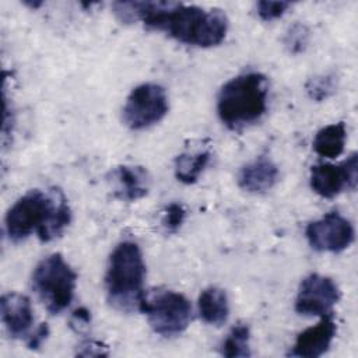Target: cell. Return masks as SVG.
Listing matches in <instances>:
<instances>
[{
    "label": "cell",
    "instance_id": "obj_1",
    "mask_svg": "<svg viewBox=\"0 0 358 358\" xmlns=\"http://www.w3.org/2000/svg\"><path fill=\"white\" fill-rule=\"evenodd\" d=\"M113 13L123 22L140 21L178 42L199 48L220 45L228 31V18L221 10L183 3L117 1L113 3Z\"/></svg>",
    "mask_w": 358,
    "mask_h": 358
},
{
    "label": "cell",
    "instance_id": "obj_2",
    "mask_svg": "<svg viewBox=\"0 0 358 358\" xmlns=\"http://www.w3.org/2000/svg\"><path fill=\"white\" fill-rule=\"evenodd\" d=\"M71 221V210L59 189H32L21 196L6 214V232L14 242L34 232L49 242L64 232Z\"/></svg>",
    "mask_w": 358,
    "mask_h": 358
},
{
    "label": "cell",
    "instance_id": "obj_3",
    "mask_svg": "<svg viewBox=\"0 0 358 358\" xmlns=\"http://www.w3.org/2000/svg\"><path fill=\"white\" fill-rule=\"evenodd\" d=\"M145 263L136 242L123 241L109 256L105 287L109 303L122 312L140 310L144 301Z\"/></svg>",
    "mask_w": 358,
    "mask_h": 358
},
{
    "label": "cell",
    "instance_id": "obj_4",
    "mask_svg": "<svg viewBox=\"0 0 358 358\" xmlns=\"http://www.w3.org/2000/svg\"><path fill=\"white\" fill-rule=\"evenodd\" d=\"M267 78L257 71L242 73L227 81L217 96L220 120L239 130L262 119L267 110Z\"/></svg>",
    "mask_w": 358,
    "mask_h": 358
},
{
    "label": "cell",
    "instance_id": "obj_5",
    "mask_svg": "<svg viewBox=\"0 0 358 358\" xmlns=\"http://www.w3.org/2000/svg\"><path fill=\"white\" fill-rule=\"evenodd\" d=\"M76 285L77 274L60 253L42 259L32 273V288L52 315L70 306Z\"/></svg>",
    "mask_w": 358,
    "mask_h": 358
},
{
    "label": "cell",
    "instance_id": "obj_6",
    "mask_svg": "<svg viewBox=\"0 0 358 358\" xmlns=\"http://www.w3.org/2000/svg\"><path fill=\"white\" fill-rule=\"evenodd\" d=\"M140 310L145 313L152 330L165 337L185 331L192 319L190 302L175 291H159L144 296Z\"/></svg>",
    "mask_w": 358,
    "mask_h": 358
},
{
    "label": "cell",
    "instance_id": "obj_7",
    "mask_svg": "<svg viewBox=\"0 0 358 358\" xmlns=\"http://www.w3.org/2000/svg\"><path fill=\"white\" fill-rule=\"evenodd\" d=\"M168 109L165 88L155 83H144L129 94L123 108V120L130 129L143 130L161 122Z\"/></svg>",
    "mask_w": 358,
    "mask_h": 358
},
{
    "label": "cell",
    "instance_id": "obj_8",
    "mask_svg": "<svg viewBox=\"0 0 358 358\" xmlns=\"http://www.w3.org/2000/svg\"><path fill=\"white\" fill-rule=\"evenodd\" d=\"M305 236L312 249L317 252L340 253L354 241L352 224L337 211L312 221L305 229Z\"/></svg>",
    "mask_w": 358,
    "mask_h": 358
},
{
    "label": "cell",
    "instance_id": "obj_9",
    "mask_svg": "<svg viewBox=\"0 0 358 358\" xmlns=\"http://www.w3.org/2000/svg\"><path fill=\"white\" fill-rule=\"evenodd\" d=\"M312 190L324 199H333L343 190L357 187L358 182V158L352 152L345 161L338 165L316 164L310 168L309 176Z\"/></svg>",
    "mask_w": 358,
    "mask_h": 358
},
{
    "label": "cell",
    "instance_id": "obj_10",
    "mask_svg": "<svg viewBox=\"0 0 358 358\" xmlns=\"http://www.w3.org/2000/svg\"><path fill=\"white\" fill-rule=\"evenodd\" d=\"M340 299L337 284L326 275L313 273L305 277L299 285L295 310L303 316L329 315Z\"/></svg>",
    "mask_w": 358,
    "mask_h": 358
},
{
    "label": "cell",
    "instance_id": "obj_11",
    "mask_svg": "<svg viewBox=\"0 0 358 358\" xmlns=\"http://www.w3.org/2000/svg\"><path fill=\"white\" fill-rule=\"evenodd\" d=\"M336 323L331 313L322 316L320 322L312 327H308L298 334L292 348L289 350V357L298 358H317L322 357L331 345L336 336Z\"/></svg>",
    "mask_w": 358,
    "mask_h": 358
},
{
    "label": "cell",
    "instance_id": "obj_12",
    "mask_svg": "<svg viewBox=\"0 0 358 358\" xmlns=\"http://www.w3.org/2000/svg\"><path fill=\"white\" fill-rule=\"evenodd\" d=\"M0 315L11 337H28L34 324V310L28 296L18 292L4 294L0 299Z\"/></svg>",
    "mask_w": 358,
    "mask_h": 358
},
{
    "label": "cell",
    "instance_id": "obj_13",
    "mask_svg": "<svg viewBox=\"0 0 358 358\" xmlns=\"http://www.w3.org/2000/svg\"><path fill=\"white\" fill-rule=\"evenodd\" d=\"M277 165L266 157L243 165L238 173V185L248 193L262 194L268 192L278 180Z\"/></svg>",
    "mask_w": 358,
    "mask_h": 358
},
{
    "label": "cell",
    "instance_id": "obj_14",
    "mask_svg": "<svg viewBox=\"0 0 358 358\" xmlns=\"http://www.w3.org/2000/svg\"><path fill=\"white\" fill-rule=\"evenodd\" d=\"M116 196L126 201H136L150 190V175L138 165H122L113 172Z\"/></svg>",
    "mask_w": 358,
    "mask_h": 358
},
{
    "label": "cell",
    "instance_id": "obj_15",
    "mask_svg": "<svg viewBox=\"0 0 358 358\" xmlns=\"http://www.w3.org/2000/svg\"><path fill=\"white\" fill-rule=\"evenodd\" d=\"M199 313L203 322L214 326L222 324L229 315V302L224 289L208 287L199 295Z\"/></svg>",
    "mask_w": 358,
    "mask_h": 358
},
{
    "label": "cell",
    "instance_id": "obj_16",
    "mask_svg": "<svg viewBox=\"0 0 358 358\" xmlns=\"http://www.w3.org/2000/svg\"><path fill=\"white\" fill-rule=\"evenodd\" d=\"M347 140V129L343 122L331 123L322 127L313 138V150L323 158H337L343 154Z\"/></svg>",
    "mask_w": 358,
    "mask_h": 358
},
{
    "label": "cell",
    "instance_id": "obj_17",
    "mask_svg": "<svg viewBox=\"0 0 358 358\" xmlns=\"http://www.w3.org/2000/svg\"><path fill=\"white\" fill-rule=\"evenodd\" d=\"M211 158L210 151L183 152L175 159V176L185 185L197 182L201 172L206 169Z\"/></svg>",
    "mask_w": 358,
    "mask_h": 358
},
{
    "label": "cell",
    "instance_id": "obj_18",
    "mask_svg": "<svg viewBox=\"0 0 358 358\" xmlns=\"http://www.w3.org/2000/svg\"><path fill=\"white\" fill-rule=\"evenodd\" d=\"M250 330L248 324L238 323L231 329L221 345V354L228 358H241L250 355Z\"/></svg>",
    "mask_w": 358,
    "mask_h": 358
},
{
    "label": "cell",
    "instance_id": "obj_19",
    "mask_svg": "<svg viewBox=\"0 0 358 358\" xmlns=\"http://www.w3.org/2000/svg\"><path fill=\"white\" fill-rule=\"evenodd\" d=\"M336 88V80L331 74H322L315 76L308 80L306 91L309 96L315 101H323L333 94Z\"/></svg>",
    "mask_w": 358,
    "mask_h": 358
},
{
    "label": "cell",
    "instance_id": "obj_20",
    "mask_svg": "<svg viewBox=\"0 0 358 358\" xmlns=\"http://www.w3.org/2000/svg\"><path fill=\"white\" fill-rule=\"evenodd\" d=\"M309 43V29L303 24H294L285 34L284 45L291 53H301Z\"/></svg>",
    "mask_w": 358,
    "mask_h": 358
},
{
    "label": "cell",
    "instance_id": "obj_21",
    "mask_svg": "<svg viewBox=\"0 0 358 358\" xmlns=\"http://www.w3.org/2000/svg\"><path fill=\"white\" fill-rule=\"evenodd\" d=\"M186 218V210L180 203H171L166 206L162 214V227L165 228L166 232L175 234L179 231L182 224L185 222Z\"/></svg>",
    "mask_w": 358,
    "mask_h": 358
},
{
    "label": "cell",
    "instance_id": "obj_22",
    "mask_svg": "<svg viewBox=\"0 0 358 358\" xmlns=\"http://www.w3.org/2000/svg\"><path fill=\"white\" fill-rule=\"evenodd\" d=\"M291 3L289 1H268L263 0L256 4L257 14L264 21H271L275 18H280L288 8Z\"/></svg>",
    "mask_w": 358,
    "mask_h": 358
},
{
    "label": "cell",
    "instance_id": "obj_23",
    "mask_svg": "<svg viewBox=\"0 0 358 358\" xmlns=\"http://www.w3.org/2000/svg\"><path fill=\"white\" fill-rule=\"evenodd\" d=\"M48 334H49V327H48V324H46V323L39 324V326L36 327V330H35L32 334H29L28 338H27V345H28V348H31V350L39 348V347L42 345V343L46 340Z\"/></svg>",
    "mask_w": 358,
    "mask_h": 358
},
{
    "label": "cell",
    "instance_id": "obj_24",
    "mask_svg": "<svg viewBox=\"0 0 358 358\" xmlns=\"http://www.w3.org/2000/svg\"><path fill=\"white\" fill-rule=\"evenodd\" d=\"M105 347L101 343L96 341H87L85 344L81 345V350L77 352L78 355L84 357H92V355H108V351L103 350Z\"/></svg>",
    "mask_w": 358,
    "mask_h": 358
},
{
    "label": "cell",
    "instance_id": "obj_25",
    "mask_svg": "<svg viewBox=\"0 0 358 358\" xmlns=\"http://www.w3.org/2000/svg\"><path fill=\"white\" fill-rule=\"evenodd\" d=\"M90 323V312L85 308H80L73 313L71 324H77L80 327L87 326Z\"/></svg>",
    "mask_w": 358,
    "mask_h": 358
}]
</instances>
